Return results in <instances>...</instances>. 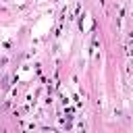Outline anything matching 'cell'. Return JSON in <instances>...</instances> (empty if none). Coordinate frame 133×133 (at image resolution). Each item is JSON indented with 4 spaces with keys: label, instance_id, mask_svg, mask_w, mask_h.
Masks as SVG:
<instances>
[]
</instances>
